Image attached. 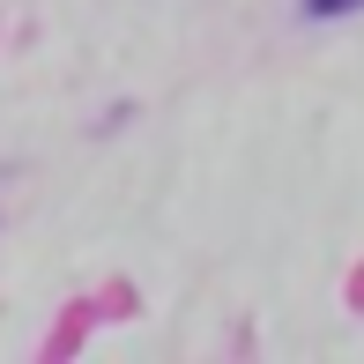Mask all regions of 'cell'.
<instances>
[{"mask_svg":"<svg viewBox=\"0 0 364 364\" xmlns=\"http://www.w3.org/2000/svg\"><path fill=\"white\" fill-rule=\"evenodd\" d=\"M364 0H305V15H357Z\"/></svg>","mask_w":364,"mask_h":364,"instance_id":"cell-1","label":"cell"}]
</instances>
